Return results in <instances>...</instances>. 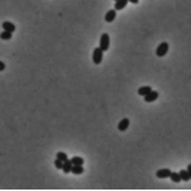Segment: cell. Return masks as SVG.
I'll use <instances>...</instances> for the list:
<instances>
[{
	"label": "cell",
	"mask_w": 191,
	"mask_h": 191,
	"mask_svg": "<svg viewBox=\"0 0 191 191\" xmlns=\"http://www.w3.org/2000/svg\"><path fill=\"white\" fill-rule=\"evenodd\" d=\"M99 48L104 50V52L109 49V35L108 33H102L101 40H99Z\"/></svg>",
	"instance_id": "6da1fadb"
},
{
	"label": "cell",
	"mask_w": 191,
	"mask_h": 191,
	"mask_svg": "<svg viewBox=\"0 0 191 191\" xmlns=\"http://www.w3.org/2000/svg\"><path fill=\"white\" fill-rule=\"evenodd\" d=\"M102 58H104V50L101 49V48H96V49L93 50V63L99 65L102 62Z\"/></svg>",
	"instance_id": "7a4b0ae2"
},
{
	"label": "cell",
	"mask_w": 191,
	"mask_h": 191,
	"mask_svg": "<svg viewBox=\"0 0 191 191\" xmlns=\"http://www.w3.org/2000/svg\"><path fill=\"white\" fill-rule=\"evenodd\" d=\"M167 53H168V43H167V42H163V43L157 48V56L163 58V56H165Z\"/></svg>",
	"instance_id": "3957f363"
},
{
	"label": "cell",
	"mask_w": 191,
	"mask_h": 191,
	"mask_svg": "<svg viewBox=\"0 0 191 191\" xmlns=\"http://www.w3.org/2000/svg\"><path fill=\"white\" fill-rule=\"evenodd\" d=\"M157 98H158V92H157V91H152V89H151L148 93H145V95H144L145 102H154Z\"/></svg>",
	"instance_id": "277c9868"
},
{
	"label": "cell",
	"mask_w": 191,
	"mask_h": 191,
	"mask_svg": "<svg viewBox=\"0 0 191 191\" xmlns=\"http://www.w3.org/2000/svg\"><path fill=\"white\" fill-rule=\"evenodd\" d=\"M115 16H116V10H115V9H112V10H109L108 13L105 15V20H106V22H109V23L114 22Z\"/></svg>",
	"instance_id": "5b68a950"
},
{
	"label": "cell",
	"mask_w": 191,
	"mask_h": 191,
	"mask_svg": "<svg viewBox=\"0 0 191 191\" xmlns=\"http://www.w3.org/2000/svg\"><path fill=\"white\" fill-rule=\"evenodd\" d=\"M128 0H116L115 2V10H122L124 7H126Z\"/></svg>",
	"instance_id": "8992f818"
},
{
	"label": "cell",
	"mask_w": 191,
	"mask_h": 191,
	"mask_svg": "<svg viewBox=\"0 0 191 191\" xmlns=\"http://www.w3.org/2000/svg\"><path fill=\"white\" fill-rule=\"evenodd\" d=\"M169 174H171V171H169L168 168H163V169H158V171H157V177H158V178L169 177Z\"/></svg>",
	"instance_id": "52a82bcc"
},
{
	"label": "cell",
	"mask_w": 191,
	"mask_h": 191,
	"mask_svg": "<svg viewBox=\"0 0 191 191\" xmlns=\"http://www.w3.org/2000/svg\"><path fill=\"white\" fill-rule=\"evenodd\" d=\"M128 125H129V119H128V118H124V119L118 124V129H119V131H125L126 128H128Z\"/></svg>",
	"instance_id": "ba28073f"
},
{
	"label": "cell",
	"mask_w": 191,
	"mask_h": 191,
	"mask_svg": "<svg viewBox=\"0 0 191 191\" xmlns=\"http://www.w3.org/2000/svg\"><path fill=\"white\" fill-rule=\"evenodd\" d=\"M3 30H9V32H15V30H16V26H15V25H13V23H10V22H7V20H6V22H3Z\"/></svg>",
	"instance_id": "9c48e42d"
},
{
	"label": "cell",
	"mask_w": 191,
	"mask_h": 191,
	"mask_svg": "<svg viewBox=\"0 0 191 191\" xmlns=\"http://www.w3.org/2000/svg\"><path fill=\"white\" fill-rule=\"evenodd\" d=\"M71 168H72V163H71V159H66V161H63V164H62V169L65 171V174H68V173H71Z\"/></svg>",
	"instance_id": "30bf717a"
},
{
	"label": "cell",
	"mask_w": 191,
	"mask_h": 191,
	"mask_svg": "<svg viewBox=\"0 0 191 191\" xmlns=\"http://www.w3.org/2000/svg\"><path fill=\"white\" fill-rule=\"evenodd\" d=\"M180 177H181V181H190L191 174L187 171V169H181V171H180Z\"/></svg>",
	"instance_id": "8fae6325"
},
{
	"label": "cell",
	"mask_w": 191,
	"mask_h": 191,
	"mask_svg": "<svg viewBox=\"0 0 191 191\" xmlns=\"http://www.w3.org/2000/svg\"><path fill=\"white\" fill-rule=\"evenodd\" d=\"M71 173H73L75 175L82 174V173H83V167H82V165H72Z\"/></svg>",
	"instance_id": "7c38bea8"
},
{
	"label": "cell",
	"mask_w": 191,
	"mask_h": 191,
	"mask_svg": "<svg viewBox=\"0 0 191 191\" xmlns=\"http://www.w3.org/2000/svg\"><path fill=\"white\" fill-rule=\"evenodd\" d=\"M12 35H13V33L9 32V30H3V32L0 33V39H2V40H10Z\"/></svg>",
	"instance_id": "4fadbf2b"
},
{
	"label": "cell",
	"mask_w": 191,
	"mask_h": 191,
	"mask_svg": "<svg viewBox=\"0 0 191 191\" xmlns=\"http://www.w3.org/2000/svg\"><path fill=\"white\" fill-rule=\"evenodd\" d=\"M169 178L174 181V183H180V181H181L180 173H173V171H171V174H169Z\"/></svg>",
	"instance_id": "5bb4252c"
},
{
	"label": "cell",
	"mask_w": 191,
	"mask_h": 191,
	"mask_svg": "<svg viewBox=\"0 0 191 191\" xmlns=\"http://www.w3.org/2000/svg\"><path fill=\"white\" fill-rule=\"evenodd\" d=\"M72 165H83V158H81V157H73V158L71 159Z\"/></svg>",
	"instance_id": "9a60e30c"
},
{
	"label": "cell",
	"mask_w": 191,
	"mask_h": 191,
	"mask_svg": "<svg viewBox=\"0 0 191 191\" xmlns=\"http://www.w3.org/2000/svg\"><path fill=\"white\" fill-rule=\"evenodd\" d=\"M151 91V86H142V88H139L138 89V95H141V96H144L145 93H148Z\"/></svg>",
	"instance_id": "2e32d148"
},
{
	"label": "cell",
	"mask_w": 191,
	"mask_h": 191,
	"mask_svg": "<svg viewBox=\"0 0 191 191\" xmlns=\"http://www.w3.org/2000/svg\"><path fill=\"white\" fill-rule=\"evenodd\" d=\"M56 158L60 159V161L63 163V161H66V159H68V155H66L65 152H58V154H56Z\"/></svg>",
	"instance_id": "e0dca14e"
},
{
	"label": "cell",
	"mask_w": 191,
	"mask_h": 191,
	"mask_svg": "<svg viewBox=\"0 0 191 191\" xmlns=\"http://www.w3.org/2000/svg\"><path fill=\"white\" fill-rule=\"evenodd\" d=\"M62 164H63V163H62V161H60V159H58V158L55 159V165H56V168L62 169Z\"/></svg>",
	"instance_id": "ac0fdd59"
},
{
	"label": "cell",
	"mask_w": 191,
	"mask_h": 191,
	"mask_svg": "<svg viewBox=\"0 0 191 191\" xmlns=\"http://www.w3.org/2000/svg\"><path fill=\"white\" fill-rule=\"evenodd\" d=\"M5 69H6V65L3 63V62H2V60H0V72H2V71H5Z\"/></svg>",
	"instance_id": "d6986e66"
},
{
	"label": "cell",
	"mask_w": 191,
	"mask_h": 191,
	"mask_svg": "<svg viewBox=\"0 0 191 191\" xmlns=\"http://www.w3.org/2000/svg\"><path fill=\"white\" fill-rule=\"evenodd\" d=\"M128 2H131V3H134V5H136V3H138L139 0H128Z\"/></svg>",
	"instance_id": "ffe728a7"
},
{
	"label": "cell",
	"mask_w": 191,
	"mask_h": 191,
	"mask_svg": "<svg viewBox=\"0 0 191 191\" xmlns=\"http://www.w3.org/2000/svg\"><path fill=\"white\" fill-rule=\"evenodd\" d=\"M187 171H188V173H190V174H191V164H190V165H188V167H187Z\"/></svg>",
	"instance_id": "44dd1931"
},
{
	"label": "cell",
	"mask_w": 191,
	"mask_h": 191,
	"mask_svg": "<svg viewBox=\"0 0 191 191\" xmlns=\"http://www.w3.org/2000/svg\"><path fill=\"white\" fill-rule=\"evenodd\" d=\"M115 2H116V0H115Z\"/></svg>",
	"instance_id": "7402d4cb"
}]
</instances>
